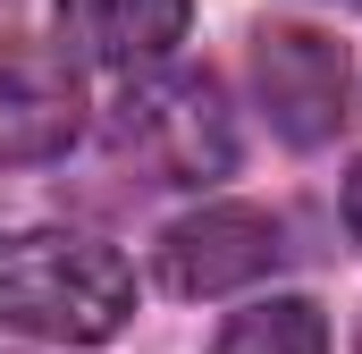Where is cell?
<instances>
[{
  "label": "cell",
  "instance_id": "52a82bcc",
  "mask_svg": "<svg viewBox=\"0 0 362 354\" xmlns=\"http://www.w3.org/2000/svg\"><path fill=\"white\" fill-rule=\"evenodd\" d=\"M211 354H329V321L312 295H262L211 338Z\"/></svg>",
  "mask_w": 362,
  "mask_h": 354
},
{
  "label": "cell",
  "instance_id": "6da1fadb",
  "mask_svg": "<svg viewBox=\"0 0 362 354\" xmlns=\"http://www.w3.org/2000/svg\"><path fill=\"white\" fill-rule=\"evenodd\" d=\"M135 321V270L101 236L25 228L0 236V329L42 346H110Z\"/></svg>",
  "mask_w": 362,
  "mask_h": 354
},
{
  "label": "cell",
  "instance_id": "9c48e42d",
  "mask_svg": "<svg viewBox=\"0 0 362 354\" xmlns=\"http://www.w3.org/2000/svg\"><path fill=\"white\" fill-rule=\"evenodd\" d=\"M337 8H362V0H337Z\"/></svg>",
  "mask_w": 362,
  "mask_h": 354
},
{
  "label": "cell",
  "instance_id": "3957f363",
  "mask_svg": "<svg viewBox=\"0 0 362 354\" xmlns=\"http://www.w3.org/2000/svg\"><path fill=\"white\" fill-rule=\"evenodd\" d=\"M253 93H262V118H270L278 144L295 152H320L354 110V68H346V42L320 34V25H295V17H270L253 25Z\"/></svg>",
  "mask_w": 362,
  "mask_h": 354
},
{
  "label": "cell",
  "instance_id": "277c9868",
  "mask_svg": "<svg viewBox=\"0 0 362 354\" xmlns=\"http://www.w3.org/2000/svg\"><path fill=\"white\" fill-rule=\"evenodd\" d=\"M278 262H286V219H278V211H253V202H202V211L169 219L160 245H152L160 287L185 295V304L236 295V287L270 278Z\"/></svg>",
  "mask_w": 362,
  "mask_h": 354
},
{
  "label": "cell",
  "instance_id": "8992f818",
  "mask_svg": "<svg viewBox=\"0 0 362 354\" xmlns=\"http://www.w3.org/2000/svg\"><path fill=\"white\" fill-rule=\"evenodd\" d=\"M194 25V0H59V59L101 76L169 68V51Z\"/></svg>",
  "mask_w": 362,
  "mask_h": 354
},
{
  "label": "cell",
  "instance_id": "7a4b0ae2",
  "mask_svg": "<svg viewBox=\"0 0 362 354\" xmlns=\"http://www.w3.org/2000/svg\"><path fill=\"white\" fill-rule=\"evenodd\" d=\"M110 152L144 185H219L236 169V118L211 68H144L110 101Z\"/></svg>",
  "mask_w": 362,
  "mask_h": 354
},
{
  "label": "cell",
  "instance_id": "ba28073f",
  "mask_svg": "<svg viewBox=\"0 0 362 354\" xmlns=\"http://www.w3.org/2000/svg\"><path fill=\"white\" fill-rule=\"evenodd\" d=\"M346 228L362 236V161H354V177H346Z\"/></svg>",
  "mask_w": 362,
  "mask_h": 354
},
{
  "label": "cell",
  "instance_id": "30bf717a",
  "mask_svg": "<svg viewBox=\"0 0 362 354\" xmlns=\"http://www.w3.org/2000/svg\"><path fill=\"white\" fill-rule=\"evenodd\" d=\"M354 354H362V329H354Z\"/></svg>",
  "mask_w": 362,
  "mask_h": 354
},
{
  "label": "cell",
  "instance_id": "5b68a950",
  "mask_svg": "<svg viewBox=\"0 0 362 354\" xmlns=\"http://www.w3.org/2000/svg\"><path fill=\"white\" fill-rule=\"evenodd\" d=\"M85 135V85L59 51L0 34V169H34L59 161Z\"/></svg>",
  "mask_w": 362,
  "mask_h": 354
}]
</instances>
